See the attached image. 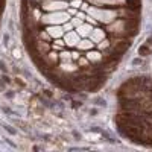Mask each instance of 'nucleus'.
I'll use <instances>...</instances> for the list:
<instances>
[{
    "label": "nucleus",
    "instance_id": "1",
    "mask_svg": "<svg viewBox=\"0 0 152 152\" xmlns=\"http://www.w3.org/2000/svg\"><path fill=\"white\" fill-rule=\"evenodd\" d=\"M85 12L88 15H91L96 21H104V23H111L117 15V12L113 9H102L96 6H88Z\"/></svg>",
    "mask_w": 152,
    "mask_h": 152
},
{
    "label": "nucleus",
    "instance_id": "2",
    "mask_svg": "<svg viewBox=\"0 0 152 152\" xmlns=\"http://www.w3.org/2000/svg\"><path fill=\"white\" fill-rule=\"evenodd\" d=\"M41 18H43V23L46 24H64L66 21L70 20V15L66 11H53L43 15Z\"/></svg>",
    "mask_w": 152,
    "mask_h": 152
},
{
    "label": "nucleus",
    "instance_id": "3",
    "mask_svg": "<svg viewBox=\"0 0 152 152\" xmlns=\"http://www.w3.org/2000/svg\"><path fill=\"white\" fill-rule=\"evenodd\" d=\"M43 8L49 12H53V11H66L69 9V3L67 2H62V0H47V2L43 3Z\"/></svg>",
    "mask_w": 152,
    "mask_h": 152
},
{
    "label": "nucleus",
    "instance_id": "4",
    "mask_svg": "<svg viewBox=\"0 0 152 152\" xmlns=\"http://www.w3.org/2000/svg\"><path fill=\"white\" fill-rule=\"evenodd\" d=\"M79 40H81V37L78 35V32H76V31H69V32H66V37H64V43H66L67 46H70V47L78 46Z\"/></svg>",
    "mask_w": 152,
    "mask_h": 152
},
{
    "label": "nucleus",
    "instance_id": "5",
    "mask_svg": "<svg viewBox=\"0 0 152 152\" xmlns=\"http://www.w3.org/2000/svg\"><path fill=\"white\" fill-rule=\"evenodd\" d=\"M47 34L52 38H61L66 32H64V29H62V24H50V26L47 28Z\"/></svg>",
    "mask_w": 152,
    "mask_h": 152
},
{
    "label": "nucleus",
    "instance_id": "6",
    "mask_svg": "<svg viewBox=\"0 0 152 152\" xmlns=\"http://www.w3.org/2000/svg\"><path fill=\"white\" fill-rule=\"evenodd\" d=\"M91 31H93V26L90 23H82V24H79V26L76 28V32H78V35L81 38H88L90 34H91Z\"/></svg>",
    "mask_w": 152,
    "mask_h": 152
},
{
    "label": "nucleus",
    "instance_id": "7",
    "mask_svg": "<svg viewBox=\"0 0 152 152\" xmlns=\"http://www.w3.org/2000/svg\"><path fill=\"white\" fill-rule=\"evenodd\" d=\"M88 38H90V40H91L94 44H99V43L105 38V32H104L102 29L96 28V29H93V31H91V34H90V37H88Z\"/></svg>",
    "mask_w": 152,
    "mask_h": 152
},
{
    "label": "nucleus",
    "instance_id": "8",
    "mask_svg": "<svg viewBox=\"0 0 152 152\" xmlns=\"http://www.w3.org/2000/svg\"><path fill=\"white\" fill-rule=\"evenodd\" d=\"M94 46V43L90 40V38H82V40H79V43H78V49H81V50H90L91 47Z\"/></svg>",
    "mask_w": 152,
    "mask_h": 152
},
{
    "label": "nucleus",
    "instance_id": "9",
    "mask_svg": "<svg viewBox=\"0 0 152 152\" xmlns=\"http://www.w3.org/2000/svg\"><path fill=\"white\" fill-rule=\"evenodd\" d=\"M100 58V53L99 52H94V50H90V52H88V55H87V59L88 61H93V62H96V61H99Z\"/></svg>",
    "mask_w": 152,
    "mask_h": 152
},
{
    "label": "nucleus",
    "instance_id": "10",
    "mask_svg": "<svg viewBox=\"0 0 152 152\" xmlns=\"http://www.w3.org/2000/svg\"><path fill=\"white\" fill-rule=\"evenodd\" d=\"M94 2L99 5H119L123 3V0H94Z\"/></svg>",
    "mask_w": 152,
    "mask_h": 152
},
{
    "label": "nucleus",
    "instance_id": "11",
    "mask_svg": "<svg viewBox=\"0 0 152 152\" xmlns=\"http://www.w3.org/2000/svg\"><path fill=\"white\" fill-rule=\"evenodd\" d=\"M61 69L66 70V72H75V70H76V66L73 64V62H62Z\"/></svg>",
    "mask_w": 152,
    "mask_h": 152
},
{
    "label": "nucleus",
    "instance_id": "12",
    "mask_svg": "<svg viewBox=\"0 0 152 152\" xmlns=\"http://www.w3.org/2000/svg\"><path fill=\"white\" fill-rule=\"evenodd\" d=\"M81 5H82V0H70V5H69V6H72V8H75V9H79Z\"/></svg>",
    "mask_w": 152,
    "mask_h": 152
},
{
    "label": "nucleus",
    "instance_id": "13",
    "mask_svg": "<svg viewBox=\"0 0 152 152\" xmlns=\"http://www.w3.org/2000/svg\"><path fill=\"white\" fill-rule=\"evenodd\" d=\"M70 23L73 24V28H78L79 26V24H82L84 21L79 18V17H75V18H70Z\"/></svg>",
    "mask_w": 152,
    "mask_h": 152
},
{
    "label": "nucleus",
    "instance_id": "14",
    "mask_svg": "<svg viewBox=\"0 0 152 152\" xmlns=\"http://www.w3.org/2000/svg\"><path fill=\"white\" fill-rule=\"evenodd\" d=\"M59 58H61L62 61H73V59H72V53H69V52H62V53H59Z\"/></svg>",
    "mask_w": 152,
    "mask_h": 152
},
{
    "label": "nucleus",
    "instance_id": "15",
    "mask_svg": "<svg viewBox=\"0 0 152 152\" xmlns=\"http://www.w3.org/2000/svg\"><path fill=\"white\" fill-rule=\"evenodd\" d=\"M62 29H64V32H69V31H72V29H73V24L70 23V20H69V21H66L64 24H62Z\"/></svg>",
    "mask_w": 152,
    "mask_h": 152
},
{
    "label": "nucleus",
    "instance_id": "16",
    "mask_svg": "<svg viewBox=\"0 0 152 152\" xmlns=\"http://www.w3.org/2000/svg\"><path fill=\"white\" fill-rule=\"evenodd\" d=\"M85 20H87V23H90V24H94V23H96V20H94L91 15H88V14L85 15Z\"/></svg>",
    "mask_w": 152,
    "mask_h": 152
},
{
    "label": "nucleus",
    "instance_id": "17",
    "mask_svg": "<svg viewBox=\"0 0 152 152\" xmlns=\"http://www.w3.org/2000/svg\"><path fill=\"white\" fill-rule=\"evenodd\" d=\"M67 12H69V15H76V14H78V9H75V8L70 6V9H69Z\"/></svg>",
    "mask_w": 152,
    "mask_h": 152
},
{
    "label": "nucleus",
    "instance_id": "18",
    "mask_svg": "<svg viewBox=\"0 0 152 152\" xmlns=\"http://www.w3.org/2000/svg\"><path fill=\"white\" fill-rule=\"evenodd\" d=\"M79 64H81V66H87V64H88V59H84V58H82V59L79 61Z\"/></svg>",
    "mask_w": 152,
    "mask_h": 152
},
{
    "label": "nucleus",
    "instance_id": "19",
    "mask_svg": "<svg viewBox=\"0 0 152 152\" xmlns=\"http://www.w3.org/2000/svg\"><path fill=\"white\" fill-rule=\"evenodd\" d=\"M62 2H70V0H62Z\"/></svg>",
    "mask_w": 152,
    "mask_h": 152
}]
</instances>
